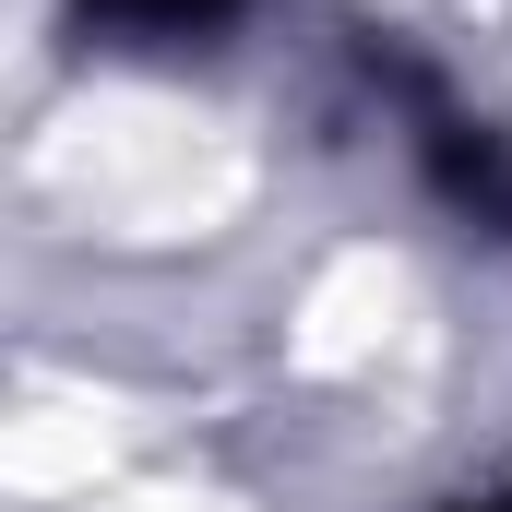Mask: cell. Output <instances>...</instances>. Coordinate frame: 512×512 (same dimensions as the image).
Segmentation results:
<instances>
[{
  "label": "cell",
  "mask_w": 512,
  "mask_h": 512,
  "mask_svg": "<svg viewBox=\"0 0 512 512\" xmlns=\"http://www.w3.org/2000/svg\"><path fill=\"white\" fill-rule=\"evenodd\" d=\"M239 0H84V24H108L131 48H155V36H203V24H227Z\"/></svg>",
  "instance_id": "obj_1"
}]
</instances>
